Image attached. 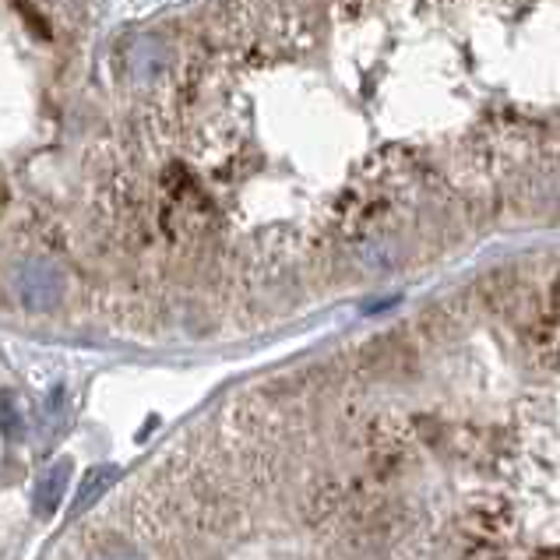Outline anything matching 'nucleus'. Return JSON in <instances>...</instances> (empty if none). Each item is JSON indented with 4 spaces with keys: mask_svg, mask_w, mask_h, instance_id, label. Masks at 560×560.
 I'll return each instance as SVG.
<instances>
[{
    "mask_svg": "<svg viewBox=\"0 0 560 560\" xmlns=\"http://www.w3.org/2000/svg\"><path fill=\"white\" fill-rule=\"evenodd\" d=\"M100 560H138V557L131 550H124V547H114V550H106Z\"/></svg>",
    "mask_w": 560,
    "mask_h": 560,
    "instance_id": "nucleus-3",
    "label": "nucleus"
},
{
    "mask_svg": "<svg viewBox=\"0 0 560 560\" xmlns=\"http://www.w3.org/2000/svg\"><path fill=\"white\" fill-rule=\"evenodd\" d=\"M68 476H71V466H68V462H60V466H54L50 472L43 476V487L36 490V508H39V511H46V515H50V511L60 504L63 490H68Z\"/></svg>",
    "mask_w": 560,
    "mask_h": 560,
    "instance_id": "nucleus-1",
    "label": "nucleus"
},
{
    "mask_svg": "<svg viewBox=\"0 0 560 560\" xmlns=\"http://www.w3.org/2000/svg\"><path fill=\"white\" fill-rule=\"evenodd\" d=\"M109 476H114V469H92V472L82 479V487H78L74 504H78V508L92 504V501H95V493H100V490L106 487V479H109Z\"/></svg>",
    "mask_w": 560,
    "mask_h": 560,
    "instance_id": "nucleus-2",
    "label": "nucleus"
}]
</instances>
